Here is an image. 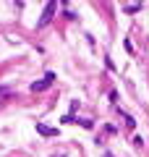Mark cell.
<instances>
[{
	"label": "cell",
	"instance_id": "5",
	"mask_svg": "<svg viewBox=\"0 0 149 157\" xmlns=\"http://www.w3.org/2000/svg\"><path fill=\"white\" fill-rule=\"evenodd\" d=\"M123 11L126 13H139L141 11V3H128V6H123Z\"/></svg>",
	"mask_w": 149,
	"mask_h": 157
},
{
	"label": "cell",
	"instance_id": "3",
	"mask_svg": "<svg viewBox=\"0 0 149 157\" xmlns=\"http://www.w3.org/2000/svg\"><path fill=\"white\" fill-rule=\"evenodd\" d=\"M37 134H42V136H58V128H50V126H44V123H37Z\"/></svg>",
	"mask_w": 149,
	"mask_h": 157
},
{
	"label": "cell",
	"instance_id": "6",
	"mask_svg": "<svg viewBox=\"0 0 149 157\" xmlns=\"http://www.w3.org/2000/svg\"><path fill=\"white\" fill-rule=\"evenodd\" d=\"M76 123H81L84 128H92V126H94V121H89V118H76Z\"/></svg>",
	"mask_w": 149,
	"mask_h": 157
},
{
	"label": "cell",
	"instance_id": "1",
	"mask_svg": "<svg viewBox=\"0 0 149 157\" xmlns=\"http://www.w3.org/2000/svg\"><path fill=\"white\" fill-rule=\"evenodd\" d=\"M55 11H58V3H55V0H50L47 6H44V11H42V18L37 21V26H39V29L47 26V24L52 21V16H55Z\"/></svg>",
	"mask_w": 149,
	"mask_h": 157
},
{
	"label": "cell",
	"instance_id": "9",
	"mask_svg": "<svg viewBox=\"0 0 149 157\" xmlns=\"http://www.w3.org/2000/svg\"><path fill=\"white\" fill-rule=\"evenodd\" d=\"M102 157H113V155H110V152H105V155H102Z\"/></svg>",
	"mask_w": 149,
	"mask_h": 157
},
{
	"label": "cell",
	"instance_id": "7",
	"mask_svg": "<svg viewBox=\"0 0 149 157\" xmlns=\"http://www.w3.org/2000/svg\"><path fill=\"white\" fill-rule=\"evenodd\" d=\"M60 123H76V118L68 113V115H63V118H60Z\"/></svg>",
	"mask_w": 149,
	"mask_h": 157
},
{
	"label": "cell",
	"instance_id": "4",
	"mask_svg": "<svg viewBox=\"0 0 149 157\" xmlns=\"http://www.w3.org/2000/svg\"><path fill=\"white\" fill-rule=\"evenodd\" d=\"M118 113H120V115H123V118H126V126H128V128H136V121H133V118H131V115H128V113H126V110H120V107H118Z\"/></svg>",
	"mask_w": 149,
	"mask_h": 157
},
{
	"label": "cell",
	"instance_id": "8",
	"mask_svg": "<svg viewBox=\"0 0 149 157\" xmlns=\"http://www.w3.org/2000/svg\"><path fill=\"white\" fill-rule=\"evenodd\" d=\"M0 94H8V89H0Z\"/></svg>",
	"mask_w": 149,
	"mask_h": 157
},
{
	"label": "cell",
	"instance_id": "2",
	"mask_svg": "<svg viewBox=\"0 0 149 157\" xmlns=\"http://www.w3.org/2000/svg\"><path fill=\"white\" fill-rule=\"evenodd\" d=\"M52 81H55V73H47L42 81H34L32 84V92H44L47 86H52Z\"/></svg>",
	"mask_w": 149,
	"mask_h": 157
}]
</instances>
